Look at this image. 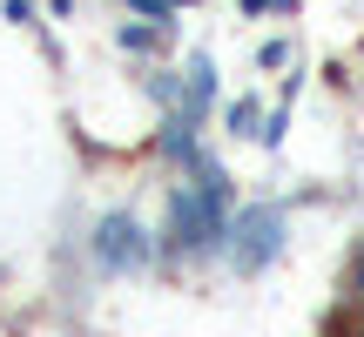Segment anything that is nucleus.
<instances>
[{
	"label": "nucleus",
	"mask_w": 364,
	"mask_h": 337,
	"mask_svg": "<svg viewBox=\"0 0 364 337\" xmlns=\"http://www.w3.org/2000/svg\"><path fill=\"white\" fill-rule=\"evenodd\" d=\"M216 236H230V189L209 162H196V182H182L169 203V243L203 257V250H216Z\"/></svg>",
	"instance_id": "nucleus-1"
},
{
	"label": "nucleus",
	"mask_w": 364,
	"mask_h": 337,
	"mask_svg": "<svg viewBox=\"0 0 364 337\" xmlns=\"http://www.w3.org/2000/svg\"><path fill=\"white\" fill-rule=\"evenodd\" d=\"M230 250H236V270H263V263L284 250V209H277V203L236 209V223H230Z\"/></svg>",
	"instance_id": "nucleus-2"
},
{
	"label": "nucleus",
	"mask_w": 364,
	"mask_h": 337,
	"mask_svg": "<svg viewBox=\"0 0 364 337\" xmlns=\"http://www.w3.org/2000/svg\"><path fill=\"white\" fill-rule=\"evenodd\" d=\"M95 263L102 270H142L149 263V236L135 216H102L95 223Z\"/></svg>",
	"instance_id": "nucleus-3"
},
{
	"label": "nucleus",
	"mask_w": 364,
	"mask_h": 337,
	"mask_svg": "<svg viewBox=\"0 0 364 337\" xmlns=\"http://www.w3.org/2000/svg\"><path fill=\"white\" fill-rule=\"evenodd\" d=\"M351 297H364V243H358V257H351Z\"/></svg>",
	"instance_id": "nucleus-4"
},
{
	"label": "nucleus",
	"mask_w": 364,
	"mask_h": 337,
	"mask_svg": "<svg viewBox=\"0 0 364 337\" xmlns=\"http://www.w3.org/2000/svg\"><path fill=\"white\" fill-rule=\"evenodd\" d=\"M135 7H149V14H162V7H182V0H135Z\"/></svg>",
	"instance_id": "nucleus-5"
},
{
	"label": "nucleus",
	"mask_w": 364,
	"mask_h": 337,
	"mask_svg": "<svg viewBox=\"0 0 364 337\" xmlns=\"http://www.w3.org/2000/svg\"><path fill=\"white\" fill-rule=\"evenodd\" d=\"M243 7H270V0H243ZM284 7H290V0H284Z\"/></svg>",
	"instance_id": "nucleus-6"
},
{
	"label": "nucleus",
	"mask_w": 364,
	"mask_h": 337,
	"mask_svg": "<svg viewBox=\"0 0 364 337\" xmlns=\"http://www.w3.org/2000/svg\"><path fill=\"white\" fill-rule=\"evenodd\" d=\"M358 337H364V331H358Z\"/></svg>",
	"instance_id": "nucleus-7"
}]
</instances>
